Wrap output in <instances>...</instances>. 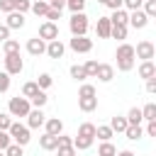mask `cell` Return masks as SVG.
Masks as SVG:
<instances>
[{"mask_svg":"<svg viewBox=\"0 0 156 156\" xmlns=\"http://www.w3.org/2000/svg\"><path fill=\"white\" fill-rule=\"evenodd\" d=\"M115 58H117V71H122V73H129V71L136 66L134 46H132V44H127V41H122V44L117 46V51H115Z\"/></svg>","mask_w":156,"mask_h":156,"instance_id":"cell-1","label":"cell"},{"mask_svg":"<svg viewBox=\"0 0 156 156\" xmlns=\"http://www.w3.org/2000/svg\"><path fill=\"white\" fill-rule=\"evenodd\" d=\"M7 134H10L12 144H20V146H27L32 141V129L27 124H22V122H12L10 129H7Z\"/></svg>","mask_w":156,"mask_h":156,"instance_id":"cell-2","label":"cell"},{"mask_svg":"<svg viewBox=\"0 0 156 156\" xmlns=\"http://www.w3.org/2000/svg\"><path fill=\"white\" fill-rule=\"evenodd\" d=\"M29 110H32V105H29V100L22 98V95H15V98L7 100V115H10L12 119H15V117H27Z\"/></svg>","mask_w":156,"mask_h":156,"instance_id":"cell-3","label":"cell"},{"mask_svg":"<svg viewBox=\"0 0 156 156\" xmlns=\"http://www.w3.org/2000/svg\"><path fill=\"white\" fill-rule=\"evenodd\" d=\"M88 27H90V22H88V15H85V12H76V15H71V20H68V29H71L73 37H85V34H88Z\"/></svg>","mask_w":156,"mask_h":156,"instance_id":"cell-4","label":"cell"},{"mask_svg":"<svg viewBox=\"0 0 156 156\" xmlns=\"http://www.w3.org/2000/svg\"><path fill=\"white\" fill-rule=\"evenodd\" d=\"M2 63H5V73H7V76H20V73L24 71L22 54H5Z\"/></svg>","mask_w":156,"mask_h":156,"instance_id":"cell-5","label":"cell"},{"mask_svg":"<svg viewBox=\"0 0 156 156\" xmlns=\"http://www.w3.org/2000/svg\"><path fill=\"white\" fill-rule=\"evenodd\" d=\"M134 56L141 58V61H154V56H156V46H154V41L141 39V41L134 46Z\"/></svg>","mask_w":156,"mask_h":156,"instance_id":"cell-6","label":"cell"},{"mask_svg":"<svg viewBox=\"0 0 156 156\" xmlns=\"http://www.w3.org/2000/svg\"><path fill=\"white\" fill-rule=\"evenodd\" d=\"M68 49L76 51V54H90L93 51V39H88V37H73L68 41Z\"/></svg>","mask_w":156,"mask_h":156,"instance_id":"cell-7","label":"cell"},{"mask_svg":"<svg viewBox=\"0 0 156 156\" xmlns=\"http://www.w3.org/2000/svg\"><path fill=\"white\" fill-rule=\"evenodd\" d=\"M39 39H44V41H54V39H58V24H54V22H41L39 24V34H37Z\"/></svg>","mask_w":156,"mask_h":156,"instance_id":"cell-8","label":"cell"},{"mask_svg":"<svg viewBox=\"0 0 156 156\" xmlns=\"http://www.w3.org/2000/svg\"><path fill=\"white\" fill-rule=\"evenodd\" d=\"M44 122H46L44 110L32 107V110H29V115H27V127H29V129H39V127H44Z\"/></svg>","mask_w":156,"mask_h":156,"instance_id":"cell-9","label":"cell"},{"mask_svg":"<svg viewBox=\"0 0 156 156\" xmlns=\"http://www.w3.org/2000/svg\"><path fill=\"white\" fill-rule=\"evenodd\" d=\"M149 24V17L141 12V10H134V12H129V17H127V27H134V29H144Z\"/></svg>","mask_w":156,"mask_h":156,"instance_id":"cell-10","label":"cell"},{"mask_svg":"<svg viewBox=\"0 0 156 156\" xmlns=\"http://www.w3.org/2000/svg\"><path fill=\"white\" fill-rule=\"evenodd\" d=\"M66 54V44L61 39H54V41H46V56L49 58H63Z\"/></svg>","mask_w":156,"mask_h":156,"instance_id":"cell-11","label":"cell"},{"mask_svg":"<svg viewBox=\"0 0 156 156\" xmlns=\"http://www.w3.org/2000/svg\"><path fill=\"white\" fill-rule=\"evenodd\" d=\"M27 51L32 56H41V54H46V41L39 37H32V39H27Z\"/></svg>","mask_w":156,"mask_h":156,"instance_id":"cell-12","label":"cell"},{"mask_svg":"<svg viewBox=\"0 0 156 156\" xmlns=\"http://www.w3.org/2000/svg\"><path fill=\"white\" fill-rule=\"evenodd\" d=\"M95 78H98L100 83H110V80L115 78V66H110V63H98Z\"/></svg>","mask_w":156,"mask_h":156,"instance_id":"cell-13","label":"cell"},{"mask_svg":"<svg viewBox=\"0 0 156 156\" xmlns=\"http://www.w3.org/2000/svg\"><path fill=\"white\" fill-rule=\"evenodd\" d=\"M44 132L58 136V134H63V122H61L58 117H46V122H44Z\"/></svg>","mask_w":156,"mask_h":156,"instance_id":"cell-14","label":"cell"},{"mask_svg":"<svg viewBox=\"0 0 156 156\" xmlns=\"http://www.w3.org/2000/svg\"><path fill=\"white\" fill-rule=\"evenodd\" d=\"M136 71H139V78H144V80L156 78V63H154V61H141Z\"/></svg>","mask_w":156,"mask_h":156,"instance_id":"cell-15","label":"cell"},{"mask_svg":"<svg viewBox=\"0 0 156 156\" xmlns=\"http://www.w3.org/2000/svg\"><path fill=\"white\" fill-rule=\"evenodd\" d=\"M5 27L12 32V29H22L24 27V15L22 12H10L7 20H5Z\"/></svg>","mask_w":156,"mask_h":156,"instance_id":"cell-16","label":"cell"},{"mask_svg":"<svg viewBox=\"0 0 156 156\" xmlns=\"http://www.w3.org/2000/svg\"><path fill=\"white\" fill-rule=\"evenodd\" d=\"M110 29H112V24H110V17H98L95 34H98L100 39H110Z\"/></svg>","mask_w":156,"mask_h":156,"instance_id":"cell-17","label":"cell"},{"mask_svg":"<svg viewBox=\"0 0 156 156\" xmlns=\"http://www.w3.org/2000/svg\"><path fill=\"white\" fill-rule=\"evenodd\" d=\"M39 146H41L44 151H56V146H58V139H56L54 134H46V132H44V134L39 136Z\"/></svg>","mask_w":156,"mask_h":156,"instance_id":"cell-18","label":"cell"},{"mask_svg":"<svg viewBox=\"0 0 156 156\" xmlns=\"http://www.w3.org/2000/svg\"><path fill=\"white\" fill-rule=\"evenodd\" d=\"M78 110H80V112H93V110H98V98H78Z\"/></svg>","mask_w":156,"mask_h":156,"instance_id":"cell-19","label":"cell"},{"mask_svg":"<svg viewBox=\"0 0 156 156\" xmlns=\"http://www.w3.org/2000/svg\"><path fill=\"white\" fill-rule=\"evenodd\" d=\"M129 124H127V117H122V115H115L112 119H110V129L117 134V132H122L124 134V129H127Z\"/></svg>","mask_w":156,"mask_h":156,"instance_id":"cell-20","label":"cell"},{"mask_svg":"<svg viewBox=\"0 0 156 156\" xmlns=\"http://www.w3.org/2000/svg\"><path fill=\"white\" fill-rule=\"evenodd\" d=\"M115 136V132L110 129V124H98L95 127V139H100V141H110Z\"/></svg>","mask_w":156,"mask_h":156,"instance_id":"cell-21","label":"cell"},{"mask_svg":"<svg viewBox=\"0 0 156 156\" xmlns=\"http://www.w3.org/2000/svg\"><path fill=\"white\" fill-rule=\"evenodd\" d=\"M112 24V22H110ZM127 32H129V27L127 24H112V29H110V39H127Z\"/></svg>","mask_w":156,"mask_h":156,"instance_id":"cell-22","label":"cell"},{"mask_svg":"<svg viewBox=\"0 0 156 156\" xmlns=\"http://www.w3.org/2000/svg\"><path fill=\"white\" fill-rule=\"evenodd\" d=\"M49 102V95H46V90H39L34 98H29V105L32 107H37V110H44V105Z\"/></svg>","mask_w":156,"mask_h":156,"instance_id":"cell-23","label":"cell"},{"mask_svg":"<svg viewBox=\"0 0 156 156\" xmlns=\"http://www.w3.org/2000/svg\"><path fill=\"white\" fill-rule=\"evenodd\" d=\"M141 107H132L129 112H127V124H132V127H141Z\"/></svg>","mask_w":156,"mask_h":156,"instance_id":"cell-24","label":"cell"},{"mask_svg":"<svg viewBox=\"0 0 156 156\" xmlns=\"http://www.w3.org/2000/svg\"><path fill=\"white\" fill-rule=\"evenodd\" d=\"M29 12H34L37 17H44V15L49 12V2H46V0H34L32 7H29Z\"/></svg>","mask_w":156,"mask_h":156,"instance_id":"cell-25","label":"cell"},{"mask_svg":"<svg viewBox=\"0 0 156 156\" xmlns=\"http://www.w3.org/2000/svg\"><path fill=\"white\" fill-rule=\"evenodd\" d=\"M127 17H129V12H127L124 7H119V10H112L110 22H112V24H127Z\"/></svg>","mask_w":156,"mask_h":156,"instance_id":"cell-26","label":"cell"},{"mask_svg":"<svg viewBox=\"0 0 156 156\" xmlns=\"http://www.w3.org/2000/svg\"><path fill=\"white\" fill-rule=\"evenodd\" d=\"M78 98H98V90L93 83H80L78 88Z\"/></svg>","mask_w":156,"mask_h":156,"instance_id":"cell-27","label":"cell"},{"mask_svg":"<svg viewBox=\"0 0 156 156\" xmlns=\"http://www.w3.org/2000/svg\"><path fill=\"white\" fill-rule=\"evenodd\" d=\"M141 119H144V122H154V119H156V105H154V102H146V105L141 107Z\"/></svg>","mask_w":156,"mask_h":156,"instance_id":"cell-28","label":"cell"},{"mask_svg":"<svg viewBox=\"0 0 156 156\" xmlns=\"http://www.w3.org/2000/svg\"><path fill=\"white\" fill-rule=\"evenodd\" d=\"M117 154V146L112 144V141H100V146H98V156H115Z\"/></svg>","mask_w":156,"mask_h":156,"instance_id":"cell-29","label":"cell"},{"mask_svg":"<svg viewBox=\"0 0 156 156\" xmlns=\"http://www.w3.org/2000/svg\"><path fill=\"white\" fill-rule=\"evenodd\" d=\"M68 73H71V78L73 80H78V83H85V71H83V66H78V63H73L71 68H68Z\"/></svg>","mask_w":156,"mask_h":156,"instance_id":"cell-30","label":"cell"},{"mask_svg":"<svg viewBox=\"0 0 156 156\" xmlns=\"http://www.w3.org/2000/svg\"><path fill=\"white\" fill-rule=\"evenodd\" d=\"M34 83L39 85V90H49V88L54 85V78H51V73H39V78H37Z\"/></svg>","mask_w":156,"mask_h":156,"instance_id":"cell-31","label":"cell"},{"mask_svg":"<svg viewBox=\"0 0 156 156\" xmlns=\"http://www.w3.org/2000/svg\"><path fill=\"white\" fill-rule=\"evenodd\" d=\"M37 93H39V85H37L34 80H27V83L22 85V98H27V100H29V98H34Z\"/></svg>","mask_w":156,"mask_h":156,"instance_id":"cell-32","label":"cell"},{"mask_svg":"<svg viewBox=\"0 0 156 156\" xmlns=\"http://www.w3.org/2000/svg\"><path fill=\"white\" fill-rule=\"evenodd\" d=\"M124 136H127L129 141H139V139L144 136V129H141V127H132V124H129V127L124 129Z\"/></svg>","mask_w":156,"mask_h":156,"instance_id":"cell-33","label":"cell"},{"mask_svg":"<svg viewBox=\"0 0 156 156\" xmlns=\"http://www.w3.org/2000/svg\"><path fill=\"white\" fill-rule=\"evenodd\" d=\"M2 51L5 54H20V41L17 39H5L2 41Z\"/></svg>","mask_w":156,"mask_h":156,"instance_id":"cell-34","label":"cell"},{"mask_svg":"<svg viewBox=\"0 0 156 156\" xmlns=\"http://www.w3.org/2000/svg\"><path fill=\"white\" fill-rule=\"evenodd\" d=\"M141 12L151 20V17H156V0H144V5H141Z\"/></svg>","mask_w":156,"mask_h":156,"instance_id":"cell-35","label":"cell"},{"mask_svg":"<svg viewBox=\"0 0 156 156\" xmlns=\"http://www.w3.org/2000/svg\"><path fill=\"white\" fill-rule=\"evenodd\" d=\"M66 7L71 10V15L83 12V10H85V0H66Z\"/></svg>","mask_w":156,"mask_h":156,"instance_id":"cell-36","label":"cell"},{"mask_svg":"<svg viewBox=\"0 0 156 156\" xmlns=\"http://www.w3.org/2000/svg\"><path fill=\"white\" fill-rule=\"evenodd\" d=\"M141 5H144V0H122V7H124L127 12H134V10H141Z\"/></svg>","mask_w":156,"mask_h":156,"instance_id":"cell-37","label":"cell"},{"mask_svg":"<svg viewBox=\"0 0 156 156\" xmlns=\"http://www.w3.org/2000/svg\"><path fill=\"white\" fill-rule=\"evenodd\" d=\"M83 71H85V76H88V78H95V71H98V61H93V58H90V61H85V63H83Z\"/></svg>","mask_w":156,"mask_h":156,"instance_id":"cell-38","label":"cell"},{"mask_svg":"<svg viewBox=\"0 0 156 156\" xmlns=\"http://www.w3.org/2000/svg\"><path fill=\"white\" fill-rule=\"evenodd\" d=\"M5 156H24V146H20V144H10V146L5 149Z\"/></svg>","mask_w":156,"mask_h":156,"instance_id":"cell-39","label":"cell"},{"mask_svg":"<svg viewBox=\"0 0 156 156\" xmlns=\"http://www.w3.org/2000/svg\"><path fill=\"white\" fill-rule=\"evenodd\" d=\"M10 83H12V76H7L5 71H0V93H7Z\"/></svg>","mask_w":156,"mask_h":156,"instance_id":"cell-40","label":"cell"},{"mask_svg":"<svg viewBox=\"0 0 156 156\" xmlns=\"http://www.w3.org/2000/svg\"><path fill=\"white\" fill-rule=\"evenodd\" d=\"M29 7H32V0H17L15 2V12H29Z\"/></svg>","mask_w":156,"mask_h":156,"instance_id":"cell-41","label":"cell"},{"mask_svg":"<svg viewBox=\"0 0 156 156\" xmlns=\"http://www.w3.org/2000/svg\"><path fill=\"white\" fill-rule=\"evenodd\" d=\"M12 122H15V119H12V117H10L7 112H0V129H2V132H7Z\"/></svg>","mask_w":156,"mask_h":156,"instance_id":"cell-42","label":"cell"},{"mask_svg":"<svg viewBox=\"0 0 156 156\" xmlns=\"http://www.w3.org/2000/svg\"><path fill=\"white\" fill-rule=\"evenodd\" d=\"M15 2L17 0H0V12H5V15L15 12Z\"/></svg>","mask_w":156,"mask_h":156,"instance_id":"cell-43","label":"cell"},{"mask_svg":"<svg viewBox=\"0 0 156 156\" xmlns=\"http://www.w3.org/2000/svg\"><path fill=\"white\" fill-rule=\"evenodd\" d=\"M56 139H58V146H56V149H61V146H73V136H68V134H58Z\"/></svg>","mask_w":156,"mask_h":156,"instance_id":"cell-44","label":"cell"},{"mask_svg":"<svg viewBox=\"0 0 156 156\" xmlns=\"http://www.w3.org/2000/svg\"><path fill=\"white\" fill-rule=\"evenodd\" d=\"M10 144H12V139H10V134L0 129V151H5V149H7Z\"/></svg>","mask_w":156,"mask_h":156,"instance_id":"cell-45","label":"cell"},{"mask_svg":"<svg viewBox=\"0 0 156 156\" xmlns=\"http://www.w3.org/2000/svg\"><path fill=\"white\" fill-rule=\"evenodd\" d=\"M44 17H46V22H54V24H56V22L61 20V12H56V10H51V7H49V12H46Z\"/></svg>","mask_w":156,"mask_h":156,"instance_id":"cell-46","label":"cell"},{"mask_svg":"<svg viewBox=\"0 0 156 156\" xmlns=\"http://www.w3.org/2000/svg\"><path fill=\"white\" fill-rule=\"evenodd\" d=\"M56 154H58V156H76L78 151H76L73 146H61V149H56Z\"/></svg>","mask_w":156,"mask_h":156,"instance_id":"cell-47","label":"cell"},{"mask_svg":"<svg viewBox=\"0 0 156 156\" xmlns=\"http://www.w3.org/2000/svg\"><path fill=\"white\" fill-rule=\"evenodd\" d=\"M49 7L56 10V12H61V10L66 7V0H49Z\"/></svg>","mask_w":156,"mask_h":156,"instance_id":"cell-48","label":"cell"},{"mask_svg":"<svg viewBox=\"0 0 156 156\" xmlns=\"http://www.w3.org/2000/svg\"><path fill=\"white\" fill-rule=\"evenodd\" d=\"M146 93H149V95H156V78L146 80Z\"/></svg>","mask_w":156,"mask_h":156,"instance_id":"cell-49","label":"cell"},{"mask_svg":"<svg viewBox=\"0 0 156 156\" xmlns=\"http://www.w3.org/2000/svg\"><path fill=\"white\" fill-rule=\"evenodd\" d=\"M149 136H156V119L154 122H146V129H144Z\"/></svg>","mask_w":156,"mask_h":156,"instance_id":"cell-50","label":"cell"},{"mask_svg":"<svg viewBox=\"0 0 156 156\" xmlns=\"http://www.w3.org/2000/svg\"><path fill=\"white\" fill-rule=\"evenodd\" d=\"M5 39H10V29H7L5 24H0V44H2Z\"/></svg>","mask_w":156,"mask_h":156,"instance_id":"cell-51","label":"cell"},{"mask_svg":"<svg viewBox=\"0 0 156 156\" xmlns=\"http://www.w3.org/2000/svg\"><path fill=\"white\" fill-rule=\"evenodd\" d=\"M115 156H136V154H134V151H129V149H122V151H117Z\"/></svg>","mask_w":156,"mask_h":156,"instance_id":"cell-52","label":"cell"},{"mask_svg":"<svg viewBox=\"0 0 156 156\" xmlns=\"http://www.w3.org/2000/svg\"><path fill=\"white\" fill-rule=\"evenodd\" d=\"M98 2H100V5H105V7H107V5H110V2H112V0H98Z\"/></svg>","mask_w":156,"mask_h":156,"instance_id":"cell-53","label":"cell"},{"mask_svg":"<svg viewBox=\"0 0 156 156\" xmlns=\"http://www.w3.org/2000/svg\"><path fill=\"white\" fill-rule=\"evenodd\" d=\"M0 156H5V151H0Z\"/></svg>","mask_w":156,"mask_h":156,"instance_id":"cell-54","label":"cell"},{"mask_svg":"<svg viewBox=\"0 0 156 156\" xmlns=\"http://www.w3.org/2000/svg\"><path fill=\"white\" fill-rule=\"evenodd\" d=\"M46 2H49V0H46Z\"/></svg>","mask_w":156,"mask_h":156,"instance_id":"cell-55","label":"cell"}]
</instances>
